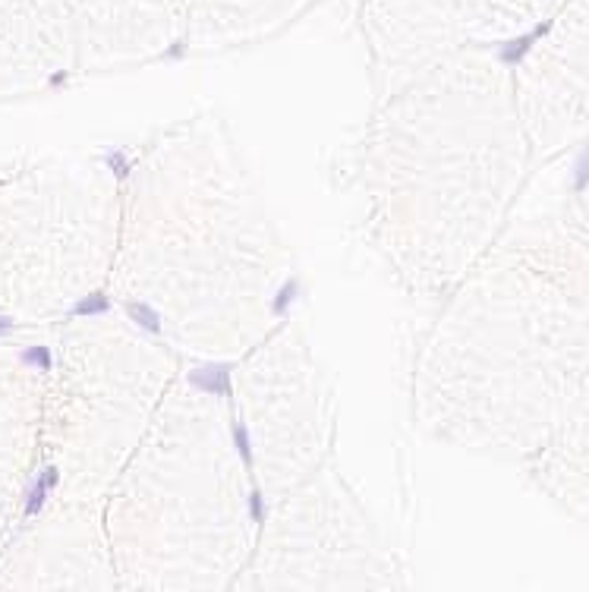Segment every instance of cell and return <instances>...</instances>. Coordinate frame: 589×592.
<instances>
[{
  "label": "cell",
  "mask_w": 589,
  "mask_h": 592,
  "mask_svg": "<svg viewBox=\"0 0 589 592\" xmlns=\"http://www.w3.org/2000/svg\"><path fill=\"white\" fill-rule=\"evenodd\" d=\"M104 309H108V300H104L101 293H95L92 300L79 303V306H76V312H79V315H92V312H104Z\"/></svg>",
  "instance_id": "obj_1"
},
{
  "label": "cell",
  "mask_w": 589,
  "mask_h": 592,
  "mask_svg": "<svg viewBox=\"0 0 589 592\" xmlns=\"http://www.w3.org/2000/svg\"><path fill=\"white\" fill-rule=\"evenodd\" d=\"M10 328H13V321H10V319H0V334H7Z\"/></svg>",
  "instance_id": "obj_3"
},
{
  "label": "cell",
  "mask_w": 589,
  "mask_h": 592,
  "mask_svg": "<svg viewBox=\"0 0 589 592\" xmlns=\"http://www.w3.org/2000/svg\"><path fill=\"white\" fill-rule=\"evenodd\" d=\"M22 360H26V362H38L42 369H51V356H48V350H44V347L26 350V353H22Z\"/></svg>",
  "instance_id": "obj_2"
}]
</instances>
